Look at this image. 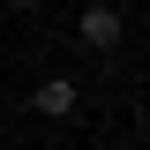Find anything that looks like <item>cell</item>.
Instances as JSON below:
<instances>
[{"instance_id":"cell-1","label":"cell","mask_w":150,"mask_h":150,"mask_svg":"<svg viewBox=\"0 0 150 150\" xmlns=\"http://www.w3.org/2000/svg\"><path fill=\"white\" fill-rule=\"evenodd\" d=\"M75 38H83L90 53H112V45L128 38V23H120V8H83V15H75Z\"/></svg>"},{"instance_id":"cell-2","label":"cell","mask_w":150,"mask_h":150,"mask_svg":"<svg viewBox=\"0 0 150 150\" xmlns=\"http://www.w3.org/2000/svg\"><path fill=\"white\" fill-rule=\"evenodd\" d=\"M30 105L45 112V120H68L83 98H75V83H68V75H53V83H38V98H30Z\"/></svg>"},{"instance_id":"cell-3","label":"cell","mask_w":150,"mask_h":150,"mask_svg":"<svg viewBox=\"0 0 150 150\" xmlns=\"http://www.w3.org/2000/svg\"><path fill=\"white\" fill-rule=\"evenodd\" d=\"M0 105H8V98H0Z\"/></svg>"}]
</instances>
